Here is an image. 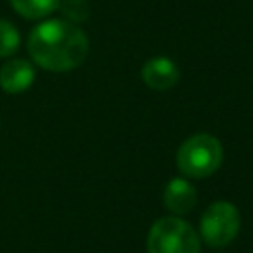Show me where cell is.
Masks as SVG:
<instances>
[{"mask_svg":"<svg viewBox=\"0 0 253 253\" xmlns=\"http://www.w3.org/2000/svg\"><path fill=\"white\" fill-rule=\"evenodd\" d=\"M20 42L18 28L8 20H0V57L14 55L20 49Z\"/></svg>","mask_w":253,"mask_h":253,"instance_id":"9","label":"cell"},{"mask_svg":"<svg viewBox=\"0 0 253 253\" xmlns=\"http://www.w3.org/2000/svg\"><path fill=\"white\" fill-rule=\"evenodd\" d=\"M142 81L146 87L154 89V91H166L170 87H174L180 79V69L178 65L164 55L152 57L142 65Z\"/></svg>","mask_w":253,"mask_h":253,"instance_id":"5","label":"cell"},{"mask_svg":"<svg viewBox=\"0 0 253 253\" xmlns=\"http://www.w3.org/2000/svg\"><path fill=\"white\" fill-rule=\"evenodd\" d=\"M59 2L61 0H10L12 8L28 20H40L49 16L55 8H59Z\"/></svg>","mask_w":253,"mask_h":253,"instance_id":"8","label":"cell"},{"mask_svg":"<svg viewBox=\"0 0 253 253\" xmlns=\"http://www.w3.org/2000/svg\"><path fill=\"white\" fill-rule=\"evenodd\" d=\"M223 160L221 142L208 132H198L186 138L176 152V166L186 178H208Z\"/></svg>","mask_w":253,"mask_h":253,"instance_id":"2","label":"cell"},{"mask_svg":"<svg viewBox=\"0 0 253 253\" xmlns=\"http://www.w3.org/2000/svg\"><path fill=\"white\" fill-rule=\"evenodd\" d=\"M241 227L239 210L231 202H213L202 213L200 219V235L211 247H225L229 245Z\"/></svg>","mask_w":253,"mask_h":253,"instance_id":"4","label":"cell"},{"mask_svg":"<svg viewBox=\"0 0 253 253\" xmlns=\"http://www.w3.org/2000/svg\"><path fill=\"white\" fill-rule=\"evenodd\" d=\"M59 10L71 24H79L89 18V4L85 0H61Z\"/></svg>","mask_w":253,"mask_h":253,"instance_id":"10","label":"cell"},{"mask_svg":"<svg viewBox=\"0 0 253 253\" xmlns=\"http://www.w3.org/2000/svg\"><path fill=\"white\" fill-rule=\"evenodd\" d=\"M34 79L36 67L28 59H10L0 67V87L10 95L30 89Z\"/></svg>","mask_w":253,"mask_h":253,"instance_id":"6","label":"cell"},{"mask_svg":"<svg viewBox=\"0 0 253 253\" xmlns=\"http://www.w3.org/2000/svg\"><path fill=\"white\" fill-rule=\"evenodd\" d=\"M28 53L45 71H71L87 59L89 38L67 20H45L30 32Z\"/></svg>","mask_w":253,"mask_h":253,"instance_id":"1","label":"cell"},{"mask_svg":"<svg viewBox=\"0 0 253 253\" xmlns=\"http://www.w3.org/2000/svg\"><path fill=\"white\" fill-rule=\"evenodd\" d=\"M162 200H164L166 210H170L174 215H184L194 210V206L198 202V192L192 186V182L178 176L166 184Z\"/></svg>","mask_w":253,"mask_h":253,"instance_id":"7","label":"cell"},{"mask_svg":"<svg viewBox=\"0 0 253 253\" xmlns=\"http://www.w3.org/2000/svg\"><path fill=\"white\" fill-rule=\"evenodd\" d=\"M146 253H200V235L180 215H166L152 223Z\"/></svg>","mask_w":253,"mask_h":253,"instance_id":"3","label":"cell"}]
</instances>
